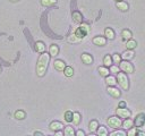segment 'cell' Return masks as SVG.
<instances>
[{
	"instance_id": "cell-1",
	"label": "cell",
	"mask_w": 145,
	"mask_h": 136,
	"mask_svg": "<svg viewBox=\"0 0 145 136\" xmlns=\"http://www.w3.org/2000/svg\"><path fill=\"white\" fill-rule=\"evenodd\" d=\"M49 60H50V54L42 52V55L40 56L39 60H37V65H36V73L40 77H42L45 74V70H47V68H48Z\"/></svg>"
},
{
	"instance_id": "cell-2",
	"label": "cell",
	"mask_w": 145,
	"mask_h": 136,
	"mask_svg": "<svg viewBox=\"0 0 145 136\" xmlns=\"http://www.w3.org/2000/svg\"><path fill=\"white\" fill-rule=\"evenodd\" d=\"M118 83L124 90H128V78L124 73H118Z\"/></svg>"
},
{
	"instance_id": "cell-3",
	"label": "cell",
	"mask_w": 145,
	"mask_h": 136,
	"mask_svg": "<svg viewBox=\"0 0 145 136\" xmlns=\"http://www.w3.org/2000/svg\"><path fill=\"white\" fill-rule=\"evenodd\" d=\"M89 30H90V28H89V25H86V24H82L81 27H78L77 30H76L75 34H76V36H77V37H79V39H83V37L87 34Z\"/></svg>"
},
{
	"instance_id": "cell-4",
	"label": "cell",
	"mask_w": 145,
	"mask_h": 136,
	"mask_svg": "<svg viewBox=\"0 0 145 136\" xmlns=\"http://www.w3.org/2000/svg\"><path fill=\"white\" fill-rule=\"evenodd\" d=\"M108 125L112 128H119L123 125V122L119 118H117V117H110L108 119Z\"/></svg>"
},
{
	"instance_id": "cell-5",
	"label": "cell",
	"mask_w": 145,
	"mask_h": 136,
	"mask_svg": "<svg viewBox=\"0 0 145 136\" xmlns=\"http://www.w3.org/2000/svg\"><path fill=\"white\" fill-rule=\"evenodd\" d=\"M120 69L124 70L125 73H133L134 71V67L130 62L128 61H121L120 62Z\"/></svg>"
},
{
	"instance_id": "cell-6",
	"label": "cell",
	"mask_w": 145,
	"mask_h": 136,
	"mask_svg": "<svg viewBox=\"0 0 145 136\" xmlns=\"http://www.w3.org/2000/svg\"><path fill=\"white\" fill-rule=\"evenodd\" d=\"M117 115H118V117H120V118H129V117H130V111L126 108L119 107L117 109Z\"/></svg>"
},
{
	"instance_id": "cell-7",
	"label": "cell",
	"mask_w": 145,
	"mask_h": 136,
	"mask_svg": "<svg viewBox=\"0 0 145 136\" xmlns=\"http://www.w3.org/2000/svg\"><path fill=\"white\" fill-rule=\"evenodd\" d=\"M144 122H145L144 115H143V113H141V115H138V116L136 117V119H135V122H134V125H135L136 127H141L144 124Z\"/></svg>"
},
{
	"instance_id": "cell-8",
	"label": "cell",
	"mask_w": 145,
	"mask_h": 136,
	"mask_svg": "<svg viewBox=\"0 0 145 136\" xmlns=\"http://www.w3.org/2000/svg\"><path fill=\"white\" fill-rule=\"evenodd\" d=\"M108 92H109V94H111V95L114 96V98H119L120 96L119 90H117L114 86H109V88H108Z\"/></svg>"
},
{
	"instance_id": "cell-9",
	"label": "cell",
	"mask_w": 145,
	"mask_h": 136,
	"mask_svg": "<svg viewBox=\"0 0 145 136\" xmlns=\"http://www.w3.org/2000/svg\"><path fill=\"white\" fill-rule=\"evenodd\" d=\"M62 127H64V126H62V124H61V123H59V122H53V123L50 124V129H51V130H55V132L59 130V129H61Z\"/></svg>"
},
{
	"instance_id": "cell-10",
	"label": "cell",
	"mask_w": 145,
	"mask_h": 136,
	"mask_svg": "<svg viewBox=\"0 0 145 136\" xmlns=\"http://www.w3.org/2000/svg\"><path fill=\"white\" fill-rule=\"evenodd\" d=\"M53 65H55L56 69L59 70V71H60V70H64L65 68H66V66H65V62L62 61V60H56Z\"/></svg>"
},
{
	"instance_id": "cell-11",
	"label": "cell",
	"mask_w": 145,
	"mask_h": 136,
	"mask_svg": "<svg viewBox=\"0 0 145 136\" xmlns=\"http://www.w3.org/2000/svg\"><path fill=\"white\" fill-rule=\"evenodd\" d=\"M93 43L96 45H104L105 44V37L103 36H96L93 39Z\"/></svg>"
},
{
	"instance_id": "cell-12",
	"label": "cell",
	"mask_w": 145,
	"mask_h": 136,
	"mask_svg": "<svg viewBox=\"0 0 145 136\" xmlns=\"http://www.w3.org/2000/svg\"><path fill=\"white\" fill-rule=\"evenodd\" d=\"M121 57H123V59H125V60H129V59H132L133 57H134V52H133L132 49H128L127 51L124 52V55Z\"/></svg>"
},
{
	"instance_id": "cell-13",
	"label": "cell",
	"mask_w": 145,
	"mask_h": 136,
	"mask_svg": "<svg viewBox=\"0 0 145 136\" xmlns=\"http://www.w3.org/2000/svg\"><path fill=\"white\" fill-rule=\"evenodd\" d=\"M82 60H83L84 64H87V65H90V64H92L93 58H92V57H91L90 55H87V54H83V55H82Z\"/></svg>"
},
{
	"instance_id": "cell-14",
	"label": "cell",
	"mask_w": 145,
	"mask_h": 136,
	"mask_svg": "<svg viewBox=\"0 0 145 136\" xmlns=\"http://www.w3.org/2000/svg\"><path fill=\"white\" fill-rule=\"evenodd\" d=\"M35 49H36V51H37V52L42 54V52H44V50H45V45H44L43 42L39 41V42H36V44H35Z\"/></svg>"
},
{
	"instance_id": "cell-15",
	"label": "cell",
	"mask_w": 145,
	"mask_h": 136,
	"mask_svg": "<svg viewBox=\"0 0 145 136\" xmlns=\"http://www.w3.org/2000/svg\"><path fill=\"white\" fill-rule=\"evenodd\" d=\"M117 7H118V8H119L120 10H123V11L128 10V3L125 2V1H118V2H117Z\"/></svg>"
},
{
	"instance_id": "cell-16",
	"label": "cell",
	"mask_w": 145,
	"mask_h": 136,
	"mask_svg": "<svg viewBox=\"0 0 145 136\" xmlns=\"http://www.w3.org/2000/svg\"><path fill=\"white\" fill-rule=\"evenodd\" d=\"M105 83L109 86H114V85H116V83H117V81H116V78H114L113 76H107Z\"/></svg>"
},
{
	"instance_id": "cell-17",
	"label": "cell",
	"mask_w": 145,
	"mask_h": 136,
	"mask_svg": "<svg viewBox=\"0 0 145 136\" xmlns=\"http://www.w3.org/2000/svg\"><path fill=\"white\" fill-rule=\"evenodd\" d=\"M99 128V124L96 120H92V122L90 123V130L91 132H96Z\"/></svg>"
},
{
	"instance_id": "cell-18",
	"label": "cell",
	"mask_w": 145,
	"mask_h": 136,
	"mask_svg": "<svg viewBox=\"0 0 145 136\" xmlns=\"http://www.w3.org/2000/svg\"><path fill=\"white\" fill-rule=\"evenodd\" d=\"M64 134L66 135V136H72V135H75V132H74V129H72V127L68 126V127L65 128Z\"/></svg>"
},
{
	"instance_id": "cell-19",
	"label": "cell",
	"mask_w": 145,
	"mask_h": 136,
	"mask_svg": "<svg viewBox=\"0 0 145 136\" xmlns=\"http://www.w3.org/2000/svg\"><path fill=\"white\" fill-rule=\"evenodd\" d=\"M58 52H59V48L57 47V45H55V44L51 45V47H50V56L55 57V56L58 55Z\"/></svg>"
},
{
	"instance_id": "cell-20",
	"label": "cell",
	"mask_w": 145,
	"mask_h": 136,
	"mask_svg": "<svg viewBox=\"0 0 145 136\" xmlns=\"http://www.w3.org/2000/svg\"><path fill=\"white\" fill-rule=\"evenodd\" d=\"M79 122H81V115H79L78 112L72 113V123H74L75 125H78Z\"/></svg>"
},
{
	"instance_id": "cell-21",
	"label": "cell",
	"mask_w": 145,
	"mask_h": 136,
	"mask_svg": "<svg viewBox=\"0 0 145 136\" xmlns=\"http://www.w3.org/2000/svg\"><path fill=\"white\" fill-rule=\"evenodd\" d=\"M72 18H74V21L76 23H81L82 22V15L78 13V11H75V13H72Z\"/></svg>"
},
{
	"instance_id": "cell-22",
	"label": "cell",
	"mask_w": 145,
	"mask_h": 136,
	"mask_svg": "<svg viewBox=\"0 0 145 136\" xmlns=\"http://www.w3.org/2000/svg\"><path fill=\"white\" fill-rule=\"evenodd\" d=\"M98 134L100 135V136H107V135H108V130L105 129V127L100 126V127L98 128Z\"/></svg>"
},
{
	"instance_id": "cell-23",
	"label": "cell",
	"mask_w": 145,
	"mask_h": 136,
	"mask_svg": "<svg viewBox=\"0 0 145 136\" xmlns=\"http://www.w3.org/2000/svg\"><path fill=\"white\" fill-rule=\"evenodd\" d=\"M104 33H105V36L108 37V39H110V40L114 37V33H113V31H112L111 28H105Z\"/></svg>"
},
{
	"instance_id": "cell-24",
	"label": "cell",
	"mask_w": 145,
	"mask_h": 136,
	"mask_svg": "<svg viewBox=\"0 0 145 136\" xmlns=\"http://www.w3.org/2000/svg\"><path fill=\"white\" fill-rule=\"evenodd\" d=\"M56 2H57V0H41V3H42V5H43V6H47V7L55 5Z\"/></svg>"
},
{
	"instance_id": "cell-25",
	"label": "cell",
	"mask_w": 145,
	"mask_h": 136,
	"mask_svg": "<svg viewBox=\"0 0 145 136\" xmlns=\"http://www.w3.org/2000/svg\"><path fill=\"white\" fill-rule=\"evenodd\" d=\"M133 124H134V122H133L132 119H126L125 122L123 123L124 127H125V128H127V129H129V128H132V127H133Z\"/></svg>"
},
{
	"instance_id": "cell-26",
	"label": "cell",
	"mask_w": 145,
	"mask_h": 136,
	"mask_svg": "<svg viewBox=\"0 0 145 136\" xmlns=\"http://www.w3.org/2000/svg\"><path fill=\"white\" fill-rule=\"evenodd\" d=\"M64 71H65V75H66L67 77H70V76H72V74H74V69H72L71 67H66L64 69Z\"/></svg>"
},
{
	"instance_id": "cell-27",
	"label": "cell",
	"mask_w": 145,
	"mask_h": 136,
	"mask_svg": "<svg viewBox=\"0 0 145 136\" xmlns=\"http://www.w3.org/2000/svg\"><path fill=\"white\" fill-rule=\"evenodd\" d=\"M99 73H100L102 76H108V75H109V70L107 69L105 67H99Z\"/></svg>"
},
{
	"instance_id": "cell-28",
	"label": "cell",
	"mask_w": 145,
	"mask_h": 136,
	"mask_svg": "<svg viewBox=\"0 0 145 136\" xmlns=\"http://www.w3.org/2000/svg\"><path fill=\"white\" fill-rule=\"evenodd\" d=\"M126 47H127L128 49H134L135 47H136V41L135 40H129L127 43H126Z\"/></svg>"
},
{
	"instance_id": "cell-29",
	"label": "cell",
	"mask_w": 145,
	"mask_h": 136,
	"mask_svg": "<svg viewBox=\"0 0 145 136\" xmlns=\"http://www.w3.org/2000/svg\"><path fill=\"white\" fill-rule=\"evenodd\" d=\"M15 117H16L17 119H24L25 118V112L22 111V110H18L15 112Z\"/></svg>"
},
{
	"instance_id": "cell-30",
	"label": "cell",
	"mask_w": 145,
	"mask_h": 136,
	"mask_svg": "<svg viewBox=\"0 0 145 136\" xmlns=\"http://www.w3.org/2000/svg\"><path fill=\"white\" fill-rule=\"evenodd\" d=\"M65 120L66 122H72V112L71 111H66V113H65Z\"/></svg>"
},
{
	"instance_id": "cell-31",
	"label": "cell",
	"mask_w": 145,
	"mask_h": 136,
	"mask_svg": "<svg viewBox=\"0 0 145 136\" xmlns=\"http://www.w3.org/2000/svg\"><path fill=\"white\" fill-rule=\"evenodd\" d=\"M123 37L126 39V40H130V37H132L130 31H128V30H124V31H123Z\"/></svg>"
},
{
	"instance_id": "cell-32",
	"label": "cell",
	"mask_w": 145,
	"mask_h": 136,
	"mask_svg": "<svg viewBox=\"0 0 145 136\" xmlns=\"http://www.w3.org/2000/svg\"><path fill=\"white\" fill-rule=\"evenodd\" d=\"M103 62H104L105 66H111V64H112V58H111L110 56H105L104 59H103Z\"/></svg>"
},
{
	"instance_id": "cell-33",
	"label": "cell",
	"mask_w": 145,
	"mask_h": 136,
	"mask_svg": "<svg viewBox=\"0 0 145 136\" xmlns=\"http://www.w3.org/2000/svg\"><path fill=\"white\" fill-rule=\"evenodd\" d=\"M79 40H81V39L76 36V34H74V35H70L69 37H68V42H78Z\"/></svg>"
},
{
	"instance_id": "cell-34",
	"label": "cell",
	"mask_w": 145,
	"mask_h": 136,
	"mask_svg": "<svg viewBox=\"0 0 145 136\" xmlns=\"http://www.w3.org/2000/svg\"><path fill=\"white\" fill-rule=\"evenodd\" d=\"M120 56L119 55H113V57H112V60H113V61L114 62H116V64H120Z\"/></svg>"
},
{
	"instance_id": "cell-35",
	"label": "cell",
	"mask_w": 145,
	"mask_h": 136,
	"mask_svg": "<svg viewBox=\"0 0 145 136\" xmlns=\"http://www.w3.org/2000/svg\"><path fill=\"white\" fill-rule=\"evenodd\" d=\"M111 136H125V133L121 130H118V132H113L111 133Z\"/></svg>"
},
{
	"instance_id": "cell-36",
	"label": "cell",
	"mask_w": 145,
	"mask_h": 136,
	"mask_svg": "<svg viewBox=\"0 0 145 136\" xmlns=\"http://www.w3.org/2000/svg\"><path fill=\"white\" fill-rule=\"evenodd\" d=\"M110 70H111L112 73H119V68H118L117 66H111Z\"/></svg>"
},
{
	"instance_id": "cell-37",
	"label": "cell",
	"mask_w": 145,
	"mask_h": 136,
	"mask_svg": "<svg viewBox=\"0 0 145 136\" xmlns=\"http://www.w3.org/2000/svg\"><path fill=\"white\" fill-rule=\"evenodd\" d=\"M135 134H136V130H135V129H130V130H129L128 133H127L128 136H133V135H135Z\"/></svg>"
},
{
	"instance_id": "cell-38",
	"label": "cell",
	"mask_w": 145,
	"mask_h": 136,
	"mask_svg": "<svg viewBox=\"0 0 145 136\" xmlns=\"http://www.w3.org/2000/svg\"><path fill=\"white\" fill-rule=\"evenodd\" d=\"M76 134H77L78 136H84V135H85V133H84L83 130H78V132H77V133H76Z\"/></svg>"
},
{
	"instance_id": "cell-39",
	"label": "cell",
	"mask_w": 145,
	"mask_h": 136,
	"mask_svg": "<svg viewBox=\"0 0 145 136\" xmlns=\"http://www.w3.org/2000/svg\"><path fill=\"white\" fill-rule=\"evenodd\" d=\"M119 107H120V108H125V107H126V103H125V102H123V101L119 102Z\"/></svg>"
},
{
	"instance_id": "cell-40",
	"label": "cell",
	"mask_w": 145,
	"mask_h": 136,
	"mask_svg": "<svg viewBox=\"0 0 145 136\" xmlns=\"http://www.w3.org/2000/svg\"><path fill=\"white\" fill-rule=\"evenodd\" d=\"M56 135H57V136H61L62 133H61V132H58V130H57V132H56Z\"/></svg>"
},
{
	"instance_id": "cell-41",
	"label": "cell",
	"mask_w": 145,
	"mask_h": 136,
	"mask_svg": "<svg viewBox=\"0 0 145 136\" xmlns=\"http://www.w3.org/2000/svg\"><path fill=\"white\" fill-rule=\"evenodd\" d=\"M34 134H35V135H43L42 133H40V132H35V133H34Z\"/></svg>"
},
{
	"instance_id": "cell-42",
	"label": "cell",
	"mask_w": 145,
	"mask_h": 136,
	"mask_svg": "<svg viewBox=\"0 0 145 136\" xmlns=\"http://www.w3.org/2000/svg\"><path fill=\"white\" fill-rule=\"evenodd\" d=\"M10 1H18V0H10Z\"/></svg>"
},
{
	"instance_id": "cell-43",
	"label": "cell",
	"mask_w": 145,
	"mask_h": 136,
	"mask_svg": "<svg viewBox=\"0 0 145 136\" xmlns=\"http://www.w3.org/2000/svg\"><path fill=\"white\" fill-rule=\"evenodd\" d=\"M0 71H1V68H0Z\"/></svg>"
},
{
	"instance_id": "cell-44",
	"label": "cell",
	"mask_w": 145,
	"mask_h": 136,
	"mask_svg": "<svg viewBox=\"0 0 145 136\" xmlns=\"http://www.w3.org/2000/svg\"><path fill=\"white\" fill-rule=\"evenodd\" d=\"M117 1H120V0H117Z\"/></svg>"
}]
</instances>
